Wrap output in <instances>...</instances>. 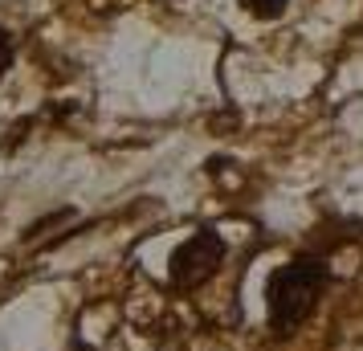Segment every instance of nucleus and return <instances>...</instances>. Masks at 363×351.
Returning <instances> with one entry per match:
<instances>
[{"label": "nucleus", "instance_id": "f257e3e1", "mask_svg": "<svg viewBox=\"0 0 363 351\" xmlns=\"http://www.w3.org/2000/svg\"><path fill=\"white\" fill-rule=\"evenodd\" d=\"M323 282H327V262H318V257H294L281 269H274L269 290H265L274 331L278 335L294 331L298 323L314 311V299H318Z\"/></svg>", "mask_w": 363, "mask_h": 351}, {"label": "nucleus", "instance_id": "f03ea898", "mask_svg": "<svg viewBox=\"0 0 363 351\" xmlns=\"http://www.w3.org/2000/svg\"><path fill=\"white\" fill-rule=\"evenodd\" d=\"M220 262H225V241L213 229H200V233H192L180 250L172 253V282L180 286V290L204 286L216 274Z\"/></svg>", "mask_w": 363, "mask_h": 351}, {"label": "nucleus", "instance_id": "7ed1b4c3", "mask_svg": "<svg viewBox=\"0 0 363 351\" xmlns=\"http://www.w3.org/2000/svg\"><path fill=\"white\" fill-rule=\"evenodd\" d=\"M286 4L290 0H241V9H245L249 17H257V21H274L286 13Z\"/></svg>", "mask_w": 363, "mask_h": 351}, {"label": "nucleus", "instance_id": "20e7f679", "mask_svg": "<svg viewBox=\"0 0 363 351\" xmlns=\"http://www.w3.org/2000/svg\"><path fill=\"white\" fill-rule=\"evenodd\" d=\"M13 53H17V50H13V37H9L4 29H0V74H4V69L13 66Z\"/></svg>", "mask_w": 363, "mask_h": 351}]
</instances>
